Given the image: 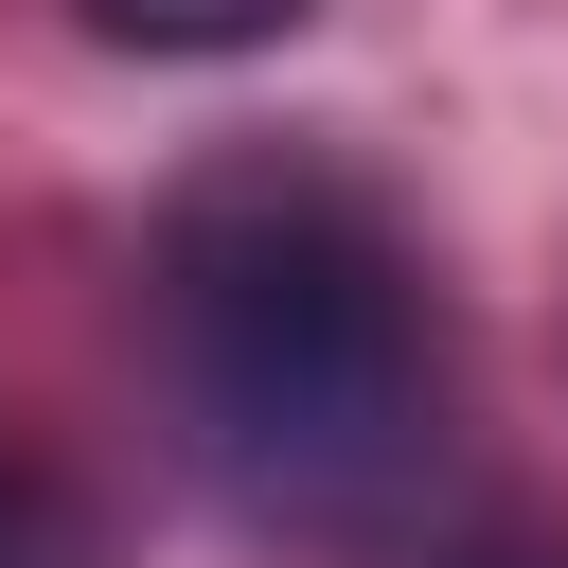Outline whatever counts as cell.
Listing matches in <instances>:
<instances>
[{
	"label": "cell",
	"mask_w": 568,
	"mask_h": 568,
	"mask_svg": "<svg viewBox=\"0 0 568 568\" xmlns=\"http://www.w3.org/2000/svg\"><path fill=\"white\" fill-rule=\"evenodd\" d=\"M0 568H106V550H89V515H71L36 462H0Z\"/></svg>",
	"instance_id": "3"
},
{
	"label": "cell",
	"mask_w": 568,
	"mask_h": 568,
	"mask_svg": "<svg viewBox=\"0 0 568 568\" xmlns=\"http://www.w3.org/2000/svg\"><path fill=\"white\" fill-rule=\"evenodd\" d=\"M142 337H160V408L178 462L302 550H373L426 515L462 373H444V302L408 213L320 160V142H248L213 178H178L160 266H142Z\"/></svg>",
	"instance_id": "1"
},
{
	"label": "cell",
	"mask_w": 568,
	"mask_h": 568,
	"mask_svg": "<svg viewBox=\"0 0 568 568\" xmlns=\"http://www.w3.org/2000/svg\"><path fill=\"white\" fill-rule=\"evenodd\" d=\"M320 0H89V36L106 53H266V36H302Z\"/></svg>",
	"instance_id": "2"
}]
</instances>
